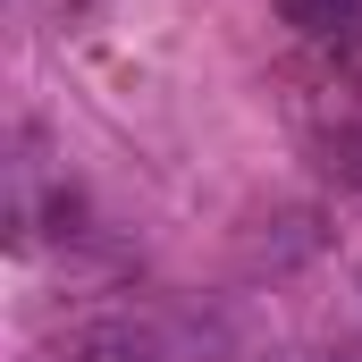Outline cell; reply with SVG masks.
<instances>
[{"mask_svg":"<svg viewBox=\"0 0 362 362\" xmlns=\"http://www.w3.org/2000/svg\"><path fill=\"white\" fill-rule=\"evenodd\" d=\"M68 362H160V354H152V337H135V329L101 320V329H85V337L68 346Z\"/></svg>","mask_w":362,"mask_h":362,"instance_id":"cell-1","label":"cell"},{"mask_svg":"<svg viewBox=\"0 0 362 362\" xmlns=\"http://www.w3.org/2000/svg\"><path fill=\"white\" fill-rule=\"evenodd\" d=\"M278 17L303 25V34H337V25H354V17H362V0H278Z\"/></svg>","mask_w":362,"mask_h":362,"instance_id":"cell-2","label":"cell"}]
</instances>
